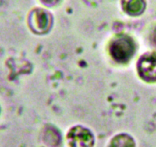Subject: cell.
<instances>
[{
    "label": "cell",
    "instance_id": "cell-1",
    "mask_svg": "<svg viewBox=\"0 0 156 147\" xmlns=\"http://www.w3.org/2000/svg\"><path fill=\"white\" fill-rule=\"evenodd\" d=\"M135 51V44L131 38L122 36L116 38L110 46V52L114 60L120 63L129 61Z\"/></svg>",
    "mask_w": 156,
    "mask_h": 147
},
{
    "label": "cell",
    "instance_id": "cell-2",
    "mask_svg": "<svg viewBox=\"0 0 156 147\" xmlns=\"http://www.w3.org/2000/svg\"><path fill=\"white\" fill-rule=\"evenodd\" d=\"M68 140L71 147H92L94 144L92 133L82 126L72 129L68 134Z\"/></svg>",
    "mask_w": 156,
    "mask_h": 147
},
{
    "label": "cell",
    "instance_id": "cell-3",
    "mask_svg": "<svg viewBox=\"0 0 156 147\" xmlns=\"http://www.w3.org/2000/svg\"><path fill=\"white\" fill-rule=\"evenodd\" d=\"M138 71L143 80L149 82L156 81V55L147 54L140 58Z\"/></svg>",
    "mask_w": 156,
    "mask_h": 147
},
{
    "label": "cell",
    "instance_id": "cell-4",
    "mask_svg": "<svg viewBox=\"0 0 156 147\" xmlns=\"http://www.w3.org/2000/svg\"><path fill=\"white\" fill-rule=\"evenodd\" d=\"M31 25L36 32H40L41 33L47 32L50 25L49 14L44 10H37L31 16Z\"/></svg>",
    "mask_w": 156,
    "mask_h": 147
},
{
    "label": "cell",
    "instance_id": "cell-5",
    "mask_svg": "<svg viewBox=\"0 0 156 147\" xmlns=\"http://www.w3.org/2000/svg\"><path fill=\"white\" fill-rule=\"evenodd\" d=\"M145 7L144 0H124L123 8L130 15H139Z\"/></svg>",
    "mask_w": 156,
    "mask_h": 147
},
{
    "label": "cell",
    "instance_id": "cell-6",
    "mask_svg": "<svg viewBox=\"0 0 156 147\" xmlns=\"http://www.w3.org/2000/svg\"><path fill=\"white\" fill-rule=\"evenodd\" d=\"M109 147H135V143L129 135L120 134L112 139Z\"/></svg>",
    "mask_w": 156,
    "mask_h": 147
},
{
    "label": "cell",
    "instance_id": "cell-7",
    "mask_svg": "<svg viewBox=\"0 0 156 147\" xmlns=\"http://www.w3.org/2000/svg\"><path fill=\"white\" fill-rule=\"evenodd\" d=\"M154 41H155V44L156 45V31L155 32V35H154Z\"/></svg>",
    "mask_w": 156,
    "mask_h": 147
},
{
    "label": "cell",
    "instance_id": "cell-8",
    "mask_svg": "<svg viewBox=\"0 0 156 147\" xmlns=\"http://www.w3.org/2000/svg\"><path fill=\"white\" fill-rule=\"evenodd\" d=\"M44 1H47L48 2H53L56 1V0H44Z\"/></svg>",
    "mask_w": 156,
    "mask_h": 147
}]
</instances>
